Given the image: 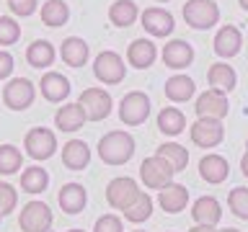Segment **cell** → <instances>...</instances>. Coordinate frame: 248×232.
I'll return each instance as SVG.
<instances>
[{"instance_id":"obj_1","label":"cell","mask_w":248,"mask_h":232,"mask_svg":"<svg viewBox=\"0 0 248 232\" xmlns=\"http://www.w3.org/2000/svg\"><path fill=\"white\" fill-rule=\"evenodd\" d=\"M135 155V137L129 131L114 129L98 139V158L106 165H124Z\"/></svg>"},{"instance_id":"obj_2","label":"cell","mask_w":248,"mask_h":232,"mask_svg":"<svg viewBox=\"0 0 248 232\" xmlns=\"http://www.w3.org/2000/svg\"><path fill=\"white\" fill-rule=\"evenodd\" d=\"M184 21L197 31L212 29L220 21V5L215 0H186L184 3Z\"/></svg>"},{"instance_id":"obj_3","label":"cell","mask_w":248,"mask_h":232,"mask_svg":"<svg viewBox=\"0 0 248 232\" xmlns=\"http://www.w3.org/2000/svg\"><path fill=\"white\" fill-rule=\"evenodd\" d=\"M173 175H176V170L170 168V162H166L163 158H158V155L142 160V165H140V178H142V183L153 191H163L166 186H170L173 183Z\"/></svg>"},{"instance_id":"obj_4","label":"cell","mask_w":248,"mask_h":232,"mask_svg":"<svg viewBox=\"0 0 248 232\" xmlns=\"http://www.w3.org/2000/svg\"><path fill=\"white\" fill-rule=\"evenodd\" d=\"M147 116H150V98H147V93L132 90L122 98V103H119L122 124H127V127H140V124L147 121Z\"/></svg>"},{"instance_id":"obj_5","label":"cell","mask_w":248,"mask_h":232,"mask_svg":"<svg viewBox=\"0 0 248 232\" xmlns=\"http://www.w3.org/2000/svg\"><path fill=\"white\" fill-rule=\"evenodd\" d=\"M52 222H54V214L44 201H29L23 206V212L18 214V227L23 232H49Z\"/></svg>"},{"instance_id":"obj_6","label":"cell","mask_w":248,"mask_h":232,"mask_svg":"<svg viewBox=\"0 0 248 232\" xmlns=\"http://www.w3.org/2000/svg\"><path fill=\"white\" fill-rule=\"evenodd\" d=\"M23 147H26V155L34 160H49L54 150H57V137L54 131H49L46 127H34L26 131V139H23Z\"/></svg>"},{"instance_id":"obj_7","label":"cell","mask_w":248,"mask_h":232,"mask_svg":"<svg viewBox=\"0 0 248 232\" xmlns=\"http://www.w3.org/2000/svg\"><path fill=\"white\" fill-rule=\"evenodd\" d=\"M140 186L137 181H132V178H114L111 183L106 186V201L111 209H119V212H124V209H129L135 201L140 199Z\"/></svg>"},{"instance_id":"obj_8","label":"cell","mask_w":248,"mask_h":232,"mask_svg":"<svg viewBox=\"0 0 248 232\" xmlns=\"http://www.w3.org/2000/svg\"><path fill=\"white\" fill-rule=\"evenodd\" d=\"M78 106L83 108L88 121H101L111 114V96L104 88H85L78 98Z\"/></svg>"},{"instance_id":"obj_9","label":"cell","mask_w":248,"mask_h":232,"mask_svg":"<svg viewBox=\"0 0 248 232\" xmlns=\"http://www.w3.org/2000/svg\"><path fill=\"white\" fill-rule=\"evenodd\" d=\"M93 75L106 85H119L124 80V75H127V67H124V59L119 54L106 49L96 57V62H93Z\"/></svg>"},{"instance_id":"obj_10","label":"cell","mask_w":248,"mask_h":232,"mask_svg":"<svg viewBox=\"0 0 248 232\" xmlns=\"http://www.w3.org/2000/svg\"><path fill=\"white\" fill-rule=\"evenodd\" d=\"M194 111H197L199 119H217V121H222L225 116H228V111H230L228 93L215 90V88L204 90L197 98V103H194Z\"/></svg>"},{"instance_id":"obj_11","label":"cell","mask_w":248,"mask_h":232,"mask_svg":"<svg viewBox=\"0 0 248 232\" xmlns=\"http://www.w3.org/2000/svg\"><path fill=\"white\" fill-rule=\"evenodd\" d=\"M189 134H191V142L197 147L212 150V147H217L225 139V127L217 119H197L189 127Z\"/></svg>"},{"instance_id":"obj_12","label":"cell","mask_w":248,"mask_h":232,"mask_svg":"<svg viewBox=\"0 0 248 232\" xmlns=\"http://www.w3.org/2000/svg\"><path fill=\"white\" fill-rule=\"evenodd\" d=\"M3 103L11 111H23L34 103V85L26 77H13L3 90Z\"/></svg>"},{"instance_id":"obj_13","label":"cell","mask_w":248,"mask_h":232,"mask_svg":"<svg viewBox=\"0 0 248 232\" xmlns=\"http://www.w3.org/2000/svg\"><path fill=\"white\" fill-rule=\"evenodd\" d=\"M140 21H142V29L147 31L150 36H168L170 31H173L176 26V21H173V15H170L166 8H147V11L140 15Z\"/></svg>"},{"instance_id":"obj_14","label":"cell","mask_w":248,"mask_h":232,"mask_svg":"<svg viewBox=\"0 0 248 232\" xmlns=\"http://www.w3.org/2000/svg\"><path fill=\"white\" fill-rule=\"evenodd\" d=\"M39 90H42L44 101H49V103H60V101H65L70 96V80L62 72H49L42 75V80H39Z\"/></svg>"},{"instance_id":"obj_15","label":"cell","mask_w":248,"mask_h":232,"mask_svg":"<svg viewBox=\"0 0 248 232\" xmlns=\"http://www.w3.org/2000/svg\"><path fill=\"white\" fill-rule=\"evenodd\" d=\"M163 62H166V67H170V70L189 67L194 62L191 44L184 42V39H173V42H168L166 46H163Z\"/></svg>"},{"instance_id":"obj_16","label":"cell","mask_w":248,"mask_h":232,"mask_svg":"<svg viewBox=\"0 0 248 232\" xmlns=\"http://www.w3.org/2000/svg\"><path fill=\"white\" fill-rule=\"evenodd\" d=\"M199 175H202V181H207V183L217 186V183L228 181L230 165H228V160H225L222 155L209 152V155H204V158L199 160Z\"/></svg>"},{"instance_id":"obj_17","label":"cell","mask_w":248,"mask_h":232,"mask_svg":"<svg viewBox=\"0 0 248 232\" xmlns=\"http://www.w3.org/2000/svg\"><path fill=\"white\" fill-rule=\"evenodd\" d=\"M57 201L65 214H80L88 204V191L80 183H65L57 193Z\"/></svg>"},{"instance_id":"obj_18","label":"cell","mask_w":248,"mask_h":232,"mask_svg":"<svg viewBox=\"0 0 248 232\" xmlns=\"http://www.w3.org/2000/svg\"><path fill=\"white\" fill-rule=\"evenodd\" d=\"M158 204H160L163 212H168V214L184 212V209L189 206V188L181 183H170L158 193Z\"/></svg>"},{"instance_id":"obj_19","label":"cell","mask_w":248,"mask_h":232,"mask_svg":"<svg viewBox=\"0 0 248 232\" xmlns=\"http://www.w3.org/2000/svg\"><path fill=\"white\" fill-rule=\"evenodd\" d=\"M155 57H158V46H155L150 39H135L127 49V62L137 70H147L153 67Z\"/></svg>"},{"instance_id":"obj_20","label":"cell","mask_w":248,"mask_h":232,"mask_svg":"<svg viewBox=\"0 0 248 232\" xmlns=\"http://www.w3.org/2000/svg\"><path fill=\"white\" fill-rule=\"evenodd\" d=\"M215 54L217 57H235L240 52V46H243V36H240V31L235 26H222L220 31L215 34Z\"/></svg>"},{"instance_id":"obj_21","label":"cell","mask_w":248,"mask_h":232,"mask_svg":"<svg viewBox=\"0 0 248 232\" xmlns=\"http://www.w3.org/2000/svg\"><path fill=\"white\" fill-rule=\"evenodd\" d=\"M91 162V147L83 139H70L62 147V165L67 170H83Z\"/></svg>"},{"instance_id":"obj_22","label":"cell","mask_w":248,"mask_h":232,"mask_svg":"<svg viewBox=\"0 0 248 232\" xmlns=\"http://www.w3.org/2000/svg\"><path fill=\"white\" fill-rule=\"evenodd\" d=\"M60 54H62V62H65L67 67H83L85 62H88L91 49H88V44H85V39L67 36L60 46Z\"/></svg>"},{"instance_id":"obj_23","label":"cell","mask_w":248,"mask_h":232,"mask_svg":"<svg viewBox=\"0 0 248 232\" xmlns=\"http://www.w3.org/2000/svg\"><path fill=\"white\" fill-rule=\"evenodd\" d=\"M191 217L197 224H215L220 222L222 217V209H220V201L215 196H199L197 201L191 204Z\"/></svg>"},{"instance_id":"obj_24","label":"cell","mask_w":248,"mask_h":232,"mask_svg":"<svg viewBox=\"0 0 248 232\" xmlns=\"http://www.w3.org/2000/svg\"><path fill=\"white\" fill-rule=\"evenodd\" d=\"M207 83H209V88H215V90L230 93L232 88H235L238 77H235V70H232L230 65H225V62H215V65H209Z\"/></svg>"},{"instance_id":"obj_25","label":"cell","mask_w":248,"mask_h":232,"mask_svg":"<svg viewBox=\"0 0 248 232\" xmlns=\"http://www.w3.org/2000/svg\"><path fill=\"white\" fill-rule=\"evenodd\" d=\"M140 18V8L135 0H114L108 8V21L119 29H129Z\"/></svg>"},{"instance_id":"obj_26","label":"cell","mask_w":248,"mask_h":232,"mask_svg":"<svg viewBox=\"0 0 248 232\" xmlns=\"http://www.w3.org/2000/svg\"><path fill=\"white\" fill-rule=\"evenodd\" d=\"M85 121L88 119H85L83 108L78 103H65L62 108H57V114H54V124H57L60 131H78Z\"/></svg>"},{"instance_id":"obj_27","label":"cell","mask_w":248,"mask_h":232,"mask_svg":"<svg viewBox=\"0 0 248 232\" xmlns=\"http://www.w3.org/2000/svg\"><path fill=\"white\" fill-rule=\"evenodd\" d=\"M54 57H57V54H54V46L46 42V39H36V42H31V46L26 49V62L36 70L52 67Z\"/></svg>"},{"instance_id":"obj_28","label":"cell","mask_w":248,"mask_h":232,"mask_svg":"<svg viewBox=\"0 0 248 232\" xmlns=\"http://www.w3.org/2000/svg\"><path fill=\"white\" fill-rule=\"evenodd\" d=\"M194 90H197V85L189 75H173L166 80V96L173 103H184V101L194 98Z\"/></svg>"},{"instance_id":"obj_29","label":"cell","mask_w":248,"mask_h":232,"mask_svg":"<svg viewBox=\"0 0 248 232\" xmlns=\"http://www.w3.org/2000/svg\"><path fill=\"white\" fill-rule=\"evenodd\" d=\"M70 18V8L65 0H46V3L42 5V23L49 29H60L65 26Z\"/></svg>"},{"instance_id":"obj_30","label":"cell","mask_w":248,"mask_h":232,"mask_svg":"<svg viewBox=\"0 0 248 232\" xmlns=\"http://www.w3.org/2000/svg\"><path fill=\"white\" fill-rule=\"evenodd\" d=\"M158 129L166 137H178L186 129V116L178 111V108H170V106L163 108V111L158 114Z\"/></svg>"},{"instance_id":"obj_31","label":"cell","mask_w":248,"mask_h":232,"mask_svg":"<svg viewBox=\"0 0 248 232\" xmlns=\"http://www.w3.org/2000/svg\"><path fill=\"white\" fill-rule=\"evenodd\" d=\"M155 155H158V158H163L166 162H170V168H173L176 173H181V170L189 165V150H186V147H181L178 142H163Z\"/></svg>"},{"instance_id":"obj_32","label":"cell","mask_w":248,"mask_h":232,"mask_svg":"<svg viewBox=\"0 0 248 232\" xmlns=\"http://www.w3.org/2000/svg\"><path fill=\"white\" fill-rule=\"evenodd\" d=\"M49 186V173L39 165H31L21 173V188L26 193H42Z\"/></svg>"},{"instance_id":"obj_33","label":"cell","mask_w":248,"mask_h":232,"mask_svg":"<svg viewBox=\"0 0 248 232\" xmlns=\"http://www.w3.org/2000/svg\"><path fill=\"white\" fill-rule=\"evenodd\" d=\"M23 155L16 145H0V175H13L16 170H21Z\"/></svg>"},{"instance_id":"obj_34","label":"cell","mask_w":248,"mask_h":232,"mask_svg":"<svg viewBox=\"0 0 248 232\" xmlns=\"http://www.w3.org/2000/svg\"><path fill=\"white\" fill-rule=\"evenodd\" d=\"M150 214H153V199L147 196L145 191L140 193V199L129 209H124V219L132 222V224H142L145 219H150Z\"/></svg>"},{"instance_id":"obj_35","label":"cell","mask_w":248,"mask_h":232,"mask_svg":"<svg viewBox=\"0 0 248 232\" xmlns=\"http://www.w3.org/2000/svg\"><path fill=\"white\" fill-rule=\"evenodd\" d=\"M228 206L230 212L240 217V219H248V188L246 186H238L228 193Z\"/></svg>"},{"instance_id":"obj_36","label":"cell","mask_w":248,"mask_h":232,"mask_svg":"<svg viewBox=\"0 0 248 232\" xmlns=\"http://www.w3.org/2000/svg\"><path fill=\"white\" fill-rule=\"evenodd\" d=\"M21 39V26L13 18L0 15V46H11Z\"/></svg>"},{"instance_id":"obj_37","label":"cell","mask_w":248,"mask_h":232,"mask_svg":"<svg viewBox=\"0 0 248 232\" xmlns=\"http://www.w3.org/2000/svg\"><path fill=\"white\" fill-rule=\"evenodd\" d=\"M16 204H18V193H16V188L11 183H0V212L5 214H11Z\"/></svg>"},{"instance_id":"obj_38","label":"cell","mask_w":248,"mask_h":232,"mask_svg":"<svg viewBox=\"0 0 248 232\" xmlns=\"http://www.w3.org/2000/svg\"><path fill=\"white\" fill-rule=\"evenodd\" d=\"M93 232H124V227H122V219L116 214H104L93 224Z\"/></svg>"},{"instance_id":"obj_39","label":"cell","mask_w":248,"mask_h":232,"mask_svg":"<svg viewBox=\"0 0 248 232\" xmlns=\"http://www.w3.org/2000/svg\"><path fill=\"white\" fill-rule=\"evenodd\" d=\"M8 5L16 15H31L36 11V0H11Z\"/></svg>"},{"instance_id":"obj_40","label":"cell","mask_w":248,"mask_h":232,"mask_svg":"<svg viewBox=\"0 0 248 232\" xmlns=\"http://www.w3.org/2000/svg\"><path fill=\"white\" fill-rule=\"evenodd\" d=\"M13 72V57L8 52H0V80Z\"/></svg>"},{"instance_id":"obj_41","label":"cell","mask_w":248,"mask_h":232,"mask_svg":"<svg viewBox=\"0 0 248 232\" xmlns=\"http://www.w3.org/2000/svg\"><path fill=\"white\" fill-rule=\"evenodd\" d=\"M189 232H220V230H215L212 224H194Z\"/></svg>"},{"instance_id":"obj_42","label":"cell","mask_w":248,"mask_h":232,"mask_svg":"<svg viewBox=\"0 0 248 232\" xmlns=\"http://www.w3.org/2000/svg\"><path fill=\"white\" fill-rule=\"evenodd\" d=\"M240 170H243V175L248 178V150H246L243 158H240Z\"/></svg>"},{"instance_id":"obj_43","label":"cell","mask_w":248,"mask_h":232,"mask_svg":"<svg viewBox=\"0 0 248 232\" xmlns=\"http://www.w3.org/2000/svg\"><path fill=\"white\" fill-rule=\"evenodd\" d=\"M240 3V8H243V11H248V0H238Z\"/></svg>"},{"instance_id":"obj_44","label":"cell","mask_w":248,"mask_h":232,"mask_svg":"<svg viewBox=\"0 0 248 232\" xmlns=\"http://www.w3.org/2000/svg\"><path fill=\"white\" fill-rule=\"evenodd\" d=\"M220 232H240V230H235V227H225V230H220Z\"/></svg>"},{"instance_id":"obj_45","label":"cell","mask_w":248,"mask_h":232,"mask_svg":"<svg viewBox=\"0 0 248 232\" xmlns=\"http://www.w3.org/2000/svg\"><path fill=\"white\" fill-rule=\"evenodd\" d=\"M70 232H83V230H70Z\"/></svg>"},{"instance_id":"obj_46","label":"cell","mask_w":248,"mask_h":232,"mask_svg":"<svg viewBox=\"0 0 248 232\" xmlns=\"http://www.w3.org/2000/svg\"><path fill=\"white\" fill-rule=\"evenodd\" d=\"M158 3H168V0H158Z\"/></svg>"},{"instance_id":"obj_47","label":"cell","mask_w":248,"mask_h":232,"mask_svg":"<svg viewBox=\"0 0 248 232\" xmlns=\"http://www.w3.org/2000/svg\"><path fill=\"white\" fill-rule=\"evenodd\" d=\"M0 222H3V212H0Z\"/></svg>"},{"instance_id":"obj_48","label":"cell","mask_w":248,"mask_h":232,"mask_svg":"<svg viewBox=\"0 0 248 232\" xmlns=\"http://www.w3.org/2000/svg\"><path fill=\"white\" fill-rule=\"evenodd\" d=\"M246 150H248V139H246Z\"/></svg>"},{"instance_id":"obj_49","label":"cell","mask_w":248,"mask_h":232,"mask_svg":"<svg viewBox=\"0 0 248 232\" xmlns=\"http://www.w3.org/2000/svg\"><path fill=\"white\" fill-rule=\"evenodd\" d=\"M135 232H145V230H135Z\"/></svg>"},{"instance_id":"obj_50","label":"cell","mask_w":248,"mask_h":232,"mask_svg":"<svg viewBox=\"0 0 248 232\" xmlns=\"http://www.w3.org/2000/svg\"><path fill=\"white\" fill-rule=\"evenodd\" d=\"M8 3H11V0H8Z\"/></svg>"},{"instance_id":"obj_51","label":"cell","mask_w":248,"mask_h":232,"mask_svg":"<svg viewBox=\"0 0 248 232\" xmlns=\"http://www.w3.org/2000/svg\"><path fill=\"white\" fill-rule=\"evenodd\" d=\"M49 232H52V230H49Z\"/></svg>"}]
</instances>
